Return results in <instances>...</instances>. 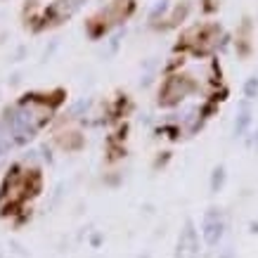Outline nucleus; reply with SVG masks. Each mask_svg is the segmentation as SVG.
<instances>
[{"label":"nucleus","instance_id":"nucleus-1","mask_svg":"<svg viewBox=\"0 0 258 258\" xmlns=\"http://www.w3.org/2000/svg\"><path fill=\"white\" fill-rule=\"evenodd\" d=\"M225 227H227V220H225V213L211 206L206 209L202 218V237H204V244L206 246H218L225 237Z\"/></svg>","mask_w":258,"mask_h":258},{"label":"nucleus","instance_id":"nucleus-2","mask_svg":"<svg viewBox=\"0 0 258 258\" xmlns=\"http://www.w3.org/2000/svg\"><path fill=\"white\" fill-rule=\"evenodd\" d=\"M175 258H199V235L192 220H185V225L178 235L175 244Z\"/></svg>","mask_w":258,"mask_h":258},{"label":"nucleus","instance_id":"nucleus-3","mask_svg":"<svg viewBox=\"0 0 258 258\" xmlns=\"http://www.w3.org/2000/svg\"><path fill=\"white\" fill-rule=\"evenodd\" d=\"M225 178H227V175H225V166H216V168H213V175H211V192H213V195L223 189Z\"/></svg>","mask_w":258,"mask_h":258},{"label":"nucleus","instance_id":"nucleus-4","mask_svg":"<svg viewBox=\"0 0 258 258\" xmlns=\"http://www.w3.org/2000/svg\"><path fill=\"white\" fill-rule=\"evenodd\" d=\"M249 121H251L249 107H244V109H242V114H239V121H237V123H235V133H237V135H242V133H244V128L249 125Z\"/></svg>","mask_w":258,"mask_h":258},{"label":"nucleus","instance_id":"nucleus-5","mask_svg":"<svg viewBox=\"0 0 258 258\" xmlns=\"http://www.w3.org/2000/svg\"><path fill=\"white\" fill-rule=\"evenodd\" d=\"M244 93H246V97H253V95L258 93V79H249V81H246Z\"/></svg>","mask_w":258,"mask_h":258},{"label":"nucleus","instance_id":"nucleus-6","mask_svg":"<svg viewBox=\"0 0 258 258\" xmlns=\"http://www.w3.org/2000/svg\"><path fill=\"white\" fill-rule=\"evenodd\" d=\"M249 230H251V232H253V235H258V220H253V223H251V225H249Z\"/></svg>","mask_w":258,"mask_h":258},{"label":"nucleus","instance_id":"nucleus-7","mask_svg":"<svg viewBox=\"0 0 258 258\" xmlns=\"http://www.w3.org/2000/svg\"><path fill=\"white\" fill-rule=\"evenodd\" d=\"M145 258H147V256H145Z\"/></svg>","mask_w":258,"mask_h":258}]
</instances>
